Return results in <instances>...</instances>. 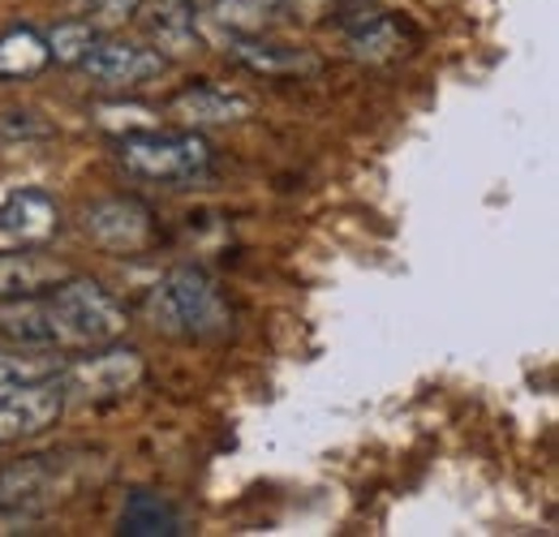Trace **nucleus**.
Instances as JSON below:
<instances>
[{"mask_svg":"<svg viewBox=\"0 0 559 537\" xmlns=\"http://www.w3.org/2000/svg\"><path fill=\"white\" fill-rule=\"evenodd\" d=\"M151 319L159 332L186 339H219L233 327V314H228L215 279L199 267H177L164 275V284H155Z\"/></svg>","mask_w":559,"mask_h":537,"instance_id":"obj_1","label":"nucleus"},{"mask_svg":"<svg viewBox=\"0 0 559 537\" xmlns=\"http://www.w3.org/2000/svg\"><path fill=\"white\" fill-rule=\"evenodd\" d=\"M48 310L61 344H112L126 332L121 301L95 279H78V275L61 279L48 293Z\"/></svg>","mask_w":559,"mask_h":537,"instance_id":"obj_2","label":"nucleus"},{"mask_svg":"<svg viewBox=\"0 0 559 537\" xmlns=\"http://www.w3.org/2000/svg\"><path fill=\"white\" fill-rule=\"evenodd\" d=\"M121 164L142 181H194L211 168V142L194 130L186 134L142 130L121 142Z\"/></svg>","mask_w":559,"mask_h":537,"instance_id":"obj_3","label":"nucleus"},{"mask_svg":"<svg viewBox=\"0 0 559 537\" xmlns=\"http://www.w3.org/2000/svg\"><path fill=\"white\" fill-rule=\"evenodd\" d=\"M78 486V461L70 456H26L0 469V512L4 516H39L57 508Z\"/></svg>","mask_w":559,"mask_h":537,"instance_id":"obj_4","label":"nucleus"},{"mask_svg":"<svg viewBox=\"0 0 559 537\" xmlns=\"http://www.w3.org/2000/svg\"><path fill=\"white\" fill-rule=\"evenodd\" d=\"M61 413H66V383L61 379H48V383H4L0 387V443L31 439V434L57 426Z\"/></svg>","mask_w":559,"mask_h":537,"instance_id":"obj_5","label":"nucleus"},{"mask_svg":"<svg viewBox=\"0 0 559 537\" xmlns=\"http://www.w3.org/2000/svg\"><path fill=\"white\" fill-rule=\"evenodd\" d=\"M86 237L108 254H139L151 246V206L139 199H104L82 215Z\"/></svg>","mask_w":559,"mask_h":537,"instance_id":"obj_6","label":"nucleus"},{"mask_svg":"<svg viewBox=\"0 0 559 537\" xmlns=\"http://www.w3.org/2000/svg\"><path fill=\"white\" fill-rule=\"evenodd\" d=\"M164 52L159 48H142V44H95L86 57H82V69L91 82L99 86H112V91H130V86H142L151 82L155 73H164Z\"/></svg>","mask_w":559,"mask_h":537,"instance_id":"obj_7","label":"nucleus"},{"mask_svg":"<svg viewBox=\"0 0 559 537\" xmlns=\"http://www.w3.org/2000/svg\"><path fill=\"white\" fill-rule=\"evenodd\" d=\"M146 366H142V353L134 348H108L99 357H86L82 366L70 370V383L86 396H121L130 387H139Z\"/></svg>","mask_w":559,"mask_h":537,"instance_id":"obj_8","label":"nucleus"},{"mask_svg":"<svg viewBox=\"0 0 559 537\" xmlns=\"http://www.w3.org/2000/svg\"><path fill=\"white\" fill-rule=\"evenodd\" d=\"M73 271L39 250H22V254H0V301L13 297H44L52 293L61 279H70Z\"/></svg>","mask_w":559,"mask_h":537,"instance_id":"obj_9","label":"nucleus"},{"mask_svg":"<svg viewBox=\"0 0 559 537\" xmlns=\"http://www.w3.org/2000/svg\"><path fill=\"white\" fill-rule=\"evenodd\" d=\"M61 224L57 202L48 199L44 190H17L0 202V232L17 237V241H48Z\"/></svg>","mask_w":559,"mask_h":537,"instance_id":"obj_10","label":"nucleus"},{"mask_svg":"<svg viewBox=\"0 0 559 537\" xmlns=\"http://www.w3.org/2000/svg\"><path fill=\"white\" fill-rule=\"evenodd\" d=\"M0 336L13 339V344H35V348H61L48 297H13V301H4L0 306Z\"/></svg>","mask_w":559,"mask_h":537,"instance_id":"obj_11","label":"nucleus"},{"mask_svg":"<svg viewBox=\"0 0 559 537\" xmlns=\"http://www.w3.org/2000/svg\"><path fill=\"white\" fill-rule=\"evenodd\" d=\"M173 112L186 126H228V121H246L254 112V104L246 95H233L219 86H194V91L173 99Z\"/></svg>","mask_w":559,"mask_h":537,"instance_id":"obj_12","label":"nucleus"},{"mask_svg":"<svg viewBox=\"0 0 559 537\" xmlns=\"http://www.w3.org/2000/svg\"><path fill=\"white\" fill-rule=\"evenodd\" d=\"M121 534L126 537H177L181 534V512L155 494V490H134L126 499V512H121Z\"/></svg>","mask_w":559,"mask_h":537,"instance_id":"obj_13","label":"nucleus"},{"mask_svg":"<svg viewBox=\"0 0 559 537\" xmlns=\"http://www.w3.org/2000/svg\"><path fill=\"white\" fill-rule=\"evenodd\" d=\"M228 52L246 69L263 73V77H288V73H310V69H314V57H306V52H297V48H284V44L250 39V35H237V39L228 44Z\"/></svg>","mask_w":559,"mask_h":537,"instance_id":"obj_14","label":"nucleus"},{"mask_svg":"<svg viewBox=\"0 0 559 537\" xmlns=\"http://www.w3.org/2000/svg\"><path fill=\"white\" fill-rule=\"evenodd\" d=\"M48 39L31 26H13L0 35V77H35L48 69Z\"/></svg>","mask_w":559,"mask_h":537,"instance_id":"obj_15","label":"nucleus"},{"mask_svg":"<svg viewBox=\"0 0 559 537\" xmlns=\"http://www.w3.org/2000/svg\"><path fill=\"white\" fill-rule=\"evenodd\" d=\"M66 374V357L57 348H35V344H17L9 353H0V387L4 383H48Z\"/></svg>","mask_w":559,"mask_h":537,"instance_id":"obj_16","label":"nucleus"},{"mask_svg":"<svg viewBox=\"0 0 559 537\" xmlns=\"http://www.w3.org/2000/svg\"><path fill=\"white\" fill-rule=\"evenodd\" d=\"M194 13H199V9H194L190 0H155V9H151V31H155L159 48H173V52L199 48Z\"/></svg>","mask_w":559,"mask_h":537,"instance_id":"obj_17","label":"nucleus"},{"mask_svg":"<svg viewBox=\"0 0 559 537\" xmlns=\"http://www.w3.org/2000/svg\"><path fill=\"white\" fill-rule=\"evenodd\" d=\"M280 9H284V0H215V4H211L215 22L228 26V31H237V35H254V31H263Z\"/></svg>","mask_w":559,"mask_h":537,"instance_id":"obj_18","label":"nucleus"},{"mask_svg":"<svg viewBox=\"0 0 559 537\" xmlns=\"http://www.w3.org/2000/svg\"><path fill=\"white\" fill-rule=\"evenodd\" d=\"M44 39H48V57H52L57 65H82V57L99 44V39H95V26H91V22H78V17L52 26Z\"/></svg>","mask_w":559,"mask_h":537,"instance_id":"obj_19","label":"nucleus"},{"mask_svg":"<svg viewBox=\"0 0 559 537\" xmlns=\"http://www.w3.org/2000/svg\"><path fill=\"white\" fill-rule=\"evenodd\" d=\"M349 44L357 57H370V61H379V57H392L396 48H401V35H396V26L383 17V13H366V22L361 26H353L349 31Z\"/></svg>","mask_w":559,"mask_h":537,"instance_id":"obj_20","label":"nucleus"},{"mask_svg":"<svg viewBox=\"0 0 559 537\" xmlns=\"http://www.w3.org/2000/svg\"><path fill=\"white\" fill-rule=\"evenodd\" d=\"M139 9H142V0H95V4H91V26H95V31L126 26Z\"/></svg>","mask_w":559,"mask_h":537,"instance_id":"obj_21","label":"nucleus"},{"mask_svg":"<svg viewBox=\"0 0 559 537\" xmlns=\"http://www.w3.org/2000/svg\"><path fill=\"white\" fill-rule=\"evenodd\" d=\"M190 4H194V9H211V4H215V0H190Z\"/></svg>","mask_w":559,"mask_h":537,"instance_id":"obj_22","label":"nucleus"}]
</instances>
